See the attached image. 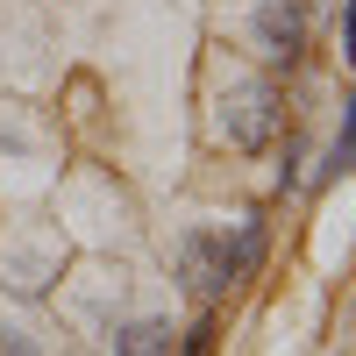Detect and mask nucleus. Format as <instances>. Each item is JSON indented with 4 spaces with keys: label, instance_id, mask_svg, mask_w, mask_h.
<instances>
[{
    "label": "nucleus",
    "instance_id": "1",
    "mask_svg": "<svg viewBox=\"0 0 356 356\" xmlns=\"http://www.w3.org/2000/svg\"><path fill=\"white\" fill-rule=\"evenodd\" d=\"M221 143L228 150H271V143L285 136V93L271 79H243V86H228L221 93Z\"/></svg>",
    "mask_w": 356,
    "mask_h": 356
},
{
    "label": "nucleus",
    "instance_id": "6",
    "mask_svg": "<svg viewBox=\"0 0 356 356\" xmlns=\"http://www.w3.org/2000/svg\"><path fill=\"white\" fill-rule=\"evenodd\" d=\"M356 171V100H342V129L328 143V164H321V178H349Z\"/></svg>",
    "mask_w": 356,
    "mask_h": 356
},
{
    "label": "nucleus",
    "instance_id": "2",
    "mask_svg": "<svg viewBox=\"0 0 356 356\" xmlns=\"http://www.w3.org/2000/svg\"><path fill=\"white\" fill-rule=\"evenodd\" d=\"M250 36H257V57L264 65H300L307 57V0H257L250 15Z\"/></svg>",
    "mask_w": 356,
    "mask_h": 356
},
{
    "label": "nucleus",
    "instance_id": "8",
    "mask_svg": "<svg viewBox=\"0 0 356 356\" xmlns=\"http://www.w3.org/2000/svg\"><path fill=\"white\" fill-rule=\"evenodd\" d=\"M342 57L356 65V0H349V15H342Z\"/></svg>",
    "mask_w": 356,
    "mask_h": 356
},
{
    "label": "nucleus",
    "instance_id": "5",
    "mask_svg": "<svg viewBox=\"0 0 356 356\" xmlns=\"http://www.w3.org/2000/svg\"><path fill=\"white\" fill-rule=\"evenodd\" d=\"M171 321H129L122 335H114V356H171Z\"/></svg>",
    "mask_w": 356,
    "mask_h": 356
},
{
    "label": "nucleus",
    "instance_id": "4",
    "mask_svg": "<svg viewBox=\"0 0 356 356\" xmlns=\"http://www.w3.org/2000/svg\"><path fill=\"white\" fill-rule=\"evenodd\" d=\"M264 250H271V221L264 214H243L235 235H221V257H228V285H250L264 271Z\"/></svg>",
    "mask_w": 356,
    "mask_h": 356
},
{
    "label": "nucleus",
    "instance_id": "9",
    "mask_svg": "<svg viewBox=\"0 0 356 356\" xmlns=\"http://www.w3.org/2000/svg\"><path fill=\"white\" fill-rule=\"evenodd\" d=\"M0 356H29V349H22V342H0Z\"/></svg>",
    "mask_w": 356,
    "mask_h": 356
},
{
    "label": "nucleus",
    "instance_id": "3",
    "mask_svg": "<svg viewBox=\"0 0 356 356\" xmlns=\"http://www.w3.org/2000/svg\"><path fill=\"white\" fill-rule=\"evenodd\" d=\"M178 278H186V292H193L200 307H214L221 292H228V257H221V235L193 228L186 243H178Z\"/></svg>",
    "mask_w": 356,
    "mask_h": 356
},
{
    "label": "nucleus",
    "instance_id": "7",
    "mask_svg": "<svg viewBox=\"0 0 356 356\" xmlns=\"http://www.w3.org/2000/svg\"><path fill=\"white\" fill-rule=\"evenodd\" d=\"M214 335H221V328H214V307H207V314L193 321V328L178 335V342H186V349H178V356H214Z\"/></svg>",
    "mask_w": 356,
    "mask_h": 356
}]
</instances>
